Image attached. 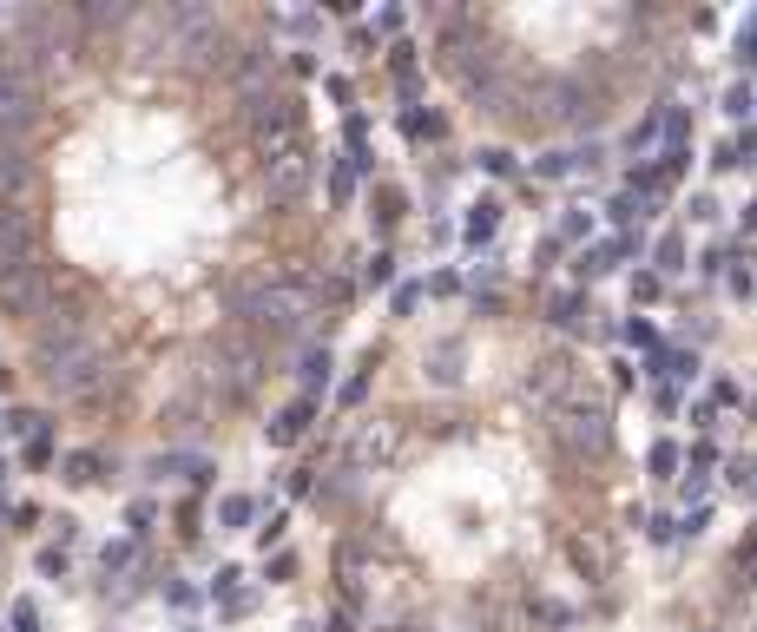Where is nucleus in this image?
Segmentation results:
<instances>
[{
    "label": "nucleus",
    "instance_id": "f257e3e1",
    "mask_svg": "<svg viewBox=\"0 0 757 632\" xmlns=\"http://www.w3.org/2000/svg\"><path fill=\"white\" fill-rule=\"evenodd\" d=\"M33 363H40V382L53 395H93L106 376V343L79 316H60V323L33 330Z\"/></svg>",
    "mask_w": 757,
    "mask_h": 632
},
{
    "label": "nucleus",
    "instance_id": "f03ea898",
    "mask_svg": "<svg viewBox=\"0 0 757 632\" xmlns=\"http://www.w3.org/2000/svg\"><path fill=\"white\" fill-rule=\"evenodd\" d=\"M231 310H237V330H251V336H297L310 323L316 297H310V284H290V277L264 270V277L231 290Z\"/></svg>",
    "mask_w": 757,
    "mask_h": 632
},
{
    "label": "nucleus",
    "instance_id": "7ed1b4c3",
    "mask_svg": "<svg viewBox=\"0 0 757 632\" xmlns=\"http://www.w3.org/2000/svg\"><path fill=\"white\" fill-rule=\"evenodd\" d=\"M553 442L567 448V455H580V461H600L606 448H613V415H606L600 402H580V395H573L567 409H553Z\"/></svg>",
    "mask_w": 757,
    "mask_h": 632
},
{
    "label": "nucleus",
    "instance_id": "20e7f679",
    "mask_svg": "<svg viewBox=\"0 0 757 632\" xmlns=\"http://www.w3.org/2000/svg\"><path fill=\"white\" fill-rule=\"evenodd\" d=\"M47 297H53V277H47L40 257H20V264L0 270V310L7 316H40Z\"/></svg>",
    "mask_w": 757,
    "mask_h": 632
},
{
    "label": "nucleus",
    "instance_id": "39448f33",
    "mask_svg": "<svg viewBox=\"0 0 757 632\" xmlns=\"http://www.w3.org/2000/svg\"><path fill=\"white\" fill-rule=\"evenodd\" d=\"M218 376L231 382V395H251L264 382V343L251 330H224L218 336Z\"/></svg>",
    "mask_w": 757,
    "mask_h": 632
},
{
    "label": "nucleus",
    "instance_id": "423d86ee",
    "mask_svg": "<svg viewBox=\"0 0 757 632\" xmlns=\"http://www.w3.org/2000/svg\"><path fill=\"white\" fill-rule=\"evenodd\" d=\"M264 191L277 198V205H297L303 191H310V152H303V145L270 152V158H264Z\"/></svg>",
    "mask_w": 757,
    "mask_h": 632
},
{
    "label": "nucleus",
    "instance_id": "0eeeda50",
    "mask_svg": "<svg viewBox=\"0 0 757 632\" xmlns=\"http://www.w3.org/2000/svg\"><path fill=\"white\" fill-rule=\"evenodd\" d=\"M527 402H540V409H567L573 402V356H540L534 376H527Z\"/></svg>",
    "mask_w": 757,
    "mask_h": 632
},
{
    "label": "nucleus",
    "instance_id": "6e6552de",
    "mask_svg": "<svg viewBox=\"0 0 757 632\" xmlns=\"http://www.w3.org/2000/svg\"><path fill=\"white\" fill-rule=\"evenodd\" d=\"M20 257H33V218L20 205H0V270Z\"/></svg>",
    "mask_w": 757,
    "mask_h": 632
},
{
    "label": "nucleus",
    "instance_id": "1a4fd4ad",
    "mask_svg": "<svg viewBox=\"0 0 757 632\" xmlns=\"http://www.w3.org/2000/svg\"><path fill=\"white\" fill-rule=\"evenodd\" d=\"M389 448H395V435L369 422L363 435H356V448H349V461H356V468H369V461H389Z\"/></svg>",
    "mask_w": 757,
    "mask_h": 632
},
{
    "label": "nucleus",
    "instance_id": "9d476101",
    "mask_svg": "<svg viewBox=\"0 0 757 632\" xmlns=\"http://www.w3.org/2000/svg\"><path fill=\"white\" fill-rule=\"evenodd\" d=\"M27 178H33L27 152H20V145H0V198H7V191H20Z\"/></svg>",
    "mask_w": 757,
    "mask_h": 632
},
{
    "label": "nucleus",
    "instance_id": "9b49d317",
    "mask_svg": "<svg viewBox=\"0 0 757 632\" xmlns=\"http://www.w3.org/2000/svg\"><path fill=\"white\" fill-rule=\"evenodd\" d=\"M303 428H310V402H297V409H284V415H277V422L264 428V435H270V442H277V448H284V442H297Z\"/></svg>",
    "mask_w": 757,
    "mask_h": 632
},
{
    "label": "nucleus",
    "instance_id": "f8f14e48",
    "mask_svg": "<svg viewBox=\"0 0 757 632\" xmlns=\"http://www.w3.org/2000/svg\"><path fill=\"white\" fill-rule=\"evenodd\" d=\"M586 158H593V152H547V158L534 165V172H540V178H567V172H580Z\"/></svg>",
    "mask_w": 757,
    "mask_h": 632
},
{
    "label": "nucleus",
    "instance_id": "ddd939ff",
    "mask_svg": "<svg viewBox=\"0 0 757 632\" xmlns=\"http://www.w3.org/2000/svg\"><path fill=\"white\" fill-rule=\"evenodd\" d=\"M619 257H626V244H593V251L580 257V277H600V270H613Z\"/></svg>",
    "mask_w": 757,
    "mask_h": 632
},
{
    "label": "nucleus",
    "instance_id": "4468645a",
    "mask_svg": "<svg viewBox=\"0 0 757 632\" xmlns=\"http://www.w3.org/2000/svg\"><path fill=\"white\" fill-rule=\"evenodd\" d=\"M494 224H501V205H494V198H481V205L468 211V237L481 244V237H494Z\"/></svg>",
    "mask_w": 757,
    "mask_h": 632
},
{
    "label": "nucleus",
    "instance_id": "2eb2a0df",
    "mask_svg": "<svg viewBox=\"0 0 757 632\" xmlns=\"http://www.w3.org/2000/svg\"><path fill=\"white\" fill-rule=\"evenodd\" d=\"M316 382H330V349H310L303 356V389H316Z\"/></svg>",
    "mask_w": 757,
    "mask_h": 632
},
{
    "label": "nucleus",
    "instance_id": "dca6fc26",
    "mask_svg": "<svg viewBox=\"0 0 757 632\" xmlns=\"http://www.w3.org/2000/svg\"><path fill=\"white\" fill-rule=\"evenodd\" d=\"M672 474H679V448L659 442V448H652V481H672Z\"/></svg>",
    "mask_w": 757,
    "mask_h": 632
},
{
    "label": "nucleus",
    "instance_id": "f3484780",
    "mask_svg": "<svg viewBox=\"0 0 757 632\" xmlns=\"http://www.w3.org/2000/svg\"><path fill=\"white\" fill-rule=\"evenodd\" d=\"M692 356H685V349H672V356H659V376H672V382H692Z\"/></svg>",
    "mask_w": 757,
    "mask_h": 632
},
{
    "label": "nucleus",
    "instance_id": "a211bd4d",
    "mask_svg": "<svg viewBox=\"0 0 757 632\" xmlns=\"http://www.w3.org/2000/svg\"><path fill=\"white\" fill-rule=\"evenodd\" d=\"M251 514H257V507L244 501V494H231V501L218 507V521H224V527H244V521H251Z\"/></svg>",
    "mask_w": 757,
    "mask_h": 632
},
{
    "label": "nucleus",
    "instance_id": "6ab92c4d",
    "mask_svg": "<svg viewBox=\"0 0 757 632\" xmlns=\"http://www.w3.org/2000/svg\"><path fill=\"white\" fill-rule=\"evenodd\" d=\"M685 264V244L679 237H659V270H679Z\"/></svg>",
    "mask_w": 757,
    "mask_h": 632
},
{
    "label": "nucleus",
    "instance_id": "aec40b11",
    "mask_svg": "<svg viewBox=\"0 0 757 632\" xmlns=\"http://www.w3.org/2000/svg\"><path fill=\"white\" fill-rule=\"evenodd\" d=\"M593 231V218H586V211H567V218H560V237H586Z\"/></svg>",
    "mask_w": 757,
    "mask_h": 632
},
{
    "label": "nucleus",
    "instance_id": "412c9836",
    "mask_svg": "<svg viewBox=\"0 0 757 632\" xmlns=\"http://www.w3.org/2000/svg\"><path fill=\"white\" fill-rule=\"evenodd\" d=\"M415 303H422V284H402V290H395V316H409Z\"/></svg>",
    "mask_w": 757,
    "mask_h": 632
},
{
    "label": "nucleus",
    "instance_id": "4be33fe9",
    "mask_svg": "<svg viewBox=\"0 0 757 632\" xmlns=\"http://www.w3.org/2000/svg\"><path fill=\"white\" fill-rule=\"evenodd\" d=\"M725 112H731V119H744V112H751V93H744V86H731V93H725Z\"/></svg>",
    "mask_w": 757,
    "mask_h": 632
},
{
    "label": "nucleus",
    "instance_id": "5701e85b",
    "mask_svg": "<svg viewBox=\"0 0 757 632\" xmlns=\"http://www.w3.org/2000/svg\"><path fill=\"white\" fill-rule=\"evenodd\" d=\"M738 66H751V73H757V27L738 40Z\"/></svg>",
    "mask_w": 757,
    "mask_h": 632
},
{
    "label": "nucleus",
    "instance_id": "b1692460",
    "mask_svg": "<svg viewBox=\"0 0 757 632\" xmlns=\"http://www.w3.org/2000/svg\"><path fill=\"white\" fill-rule=\"evenodd\" d=\"M632 297L652 303V297H659V277H652V270H646V277H632Z\"/></svg>",
    "mask_w": 757,
    "mask_h": 632
},
{
    "label": "nucleus",
    "instance_id": "393cba45",
    "mask_svg": "<svg viewBox=\"0 0 757 632\" xmlns=\"http://www.w3.org/2000/svg\"><path fill=\"white\" fill-rule=\"evenodd\" d=\"M66 468H73V474H66V481H93V468H99V461H93V455H73V461H66Z\"/></svg>",
    "mask_w": 757,
    "mask_h": 632
},
{
    "label": "nucleus",
    "instance_id": "a878e982",
    "mask_svg": "<svg viewBox=\"0 0 757 632\" xmlns=\"http://www.w3.org/2000/svg\"><path fill=\"white\" fill-rule=\"evenodd\" d=\"M363 389H369V376H349L343 382V409H356V402H363Z\"/></svg>",
    "mask_w": 757,
    "mask_h": 632
}]
</instances>
